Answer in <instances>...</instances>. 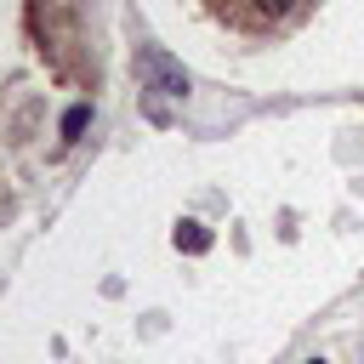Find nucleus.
<instances>
[{
    "instance_id": "nucleus-2",
    "label": "nucleus",
    "mask_w": 364,
    "mask_h": 364,
    "mask_svg": "<svg viewBox=\"0 0 364 364\" xmlns=\"http://www.w3.org/2000/svg\"><path fill=\"white\" fill-rule=\"evenodd\" d=\"M176 250H188V256H205V250H210V233H205L199 222H176Z\"/></svg>"
},
{
    "instance_id": "nucleus-3",
    "label": "nucleus",
    "mask_w": 364,
    "mask_h": 364,
    "mask_svg": "<svg viewBox=\"0 0 364 364\" xmlns=\"http://www.w3.org/2000/svg\"><path fill=\"white\" fill-rule=\"evenodd\" d=\"M85 125H91V102H74V108H68V114H63V136H68V142H74V136H80V131H85Z\"/></svg>"
},
{
    "instance_id": "nucleus-4",
    "label": "nucleus",
    "mask_w": 364,
    "mask_h": 364,
    "mask_svg": "<svg viewBox=\"0 0 364 364\" xmlns=\"http://www.w3.org/2000/svg\"><path fill=\"white\" fill-rule=\"evenodd\" d=\"M290 6H296V0H256V11H262V17H284Z\"/></svg>"
},
{
    "instance_id": "nucleus-5",
    "label": "nucleus",
    "mask_w": 364,
    "mask_h": 364,
    "mask_svg": "<svg viewBox=\"0 0 364 364\" xmlns=\"http://www.w3.org/2000/svg\"><path fill=\"white\" fill-rule=\"evenodd\" d=\"M313 364H324V358H313Z\"/></svg>"
},
{
    "instance_id": "nucleus-1",
    "label": "nucleus",
    "mask_w": 364,
    "mask_h": 364,
    "mask_svg": "<svg viewBox=\"0 0 364 364\" xmlns=\"http://www.w3.org/2000/svg\"><path fill=\"white\" fill-rule=\"evenodd\" d=\"M136 80H142V91H154V97H188V68H182L165 46H142V51H136Z\"/></svg>"
}]
</instances>
